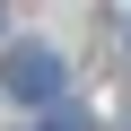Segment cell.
<instances>
[{"label":"cell","mask_w":131,"mask_h":131,"mask_svg":"<svg viewBox=\"0 0 131 131\" xmlns=\"http://www.w3.org/2000/svg\"><path fill=\"white\" fill-rule=\"evenodd\" d=\"M0 88H9L18 105H52V114H61L70 70H61V52H52V44H9V61H0Z\"/></svg>","instance_id":"6da1fadb"},{"label":"cell","mask_w":131,"mask_h":131,"mask_svg":"<svg viewBox=\"0 0 131 131\" xmlns=\"http://www.w3.org/2000/svg\"><path fill=\"white\" fill-rule=\"evenodd\" d=\"M44 131H96V122H88V114H79V105H61V114H52V122H44Z\"/></svg>","instance_id":"7a4b0ae2"}]
</instances>
